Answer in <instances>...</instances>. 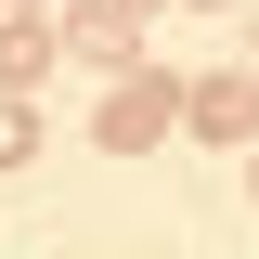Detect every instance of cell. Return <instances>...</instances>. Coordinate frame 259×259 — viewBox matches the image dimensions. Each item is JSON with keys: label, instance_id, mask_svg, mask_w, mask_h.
<instances>
[{"label": "cell", "instance_id": "6da1fadb", "mask_svg": "<svg viewBox=\"0 0 259 259\" xmlns=\"http://www.w3.org/2000/svg\"><path fill=\"white\" fill-rule=\"evenodd\" d=\"M104 143H117V156H143V143H168V130H182V78H168V65H130V78H104Z\"/></svg>", "mask_w": 259, "mask_h": 259}, {"label": "cell", "instance_id": "7a4b0ae2", "mask_svg": "<svg viewBox=\"0 0 259 259\" xmlns=\"http://www.w3.org/2000/svg\"><path fill=\"white\" fill-rule=\"evenodd\" d=\"M182 130H207V143H246V156H259V65L182 78Z\"/></svg>", "mask_w": 259, "mask_h": 259}, {"label": "cell", "instance_id": "3957f363", "mask_svg": "<svg viewBox=\"0 0 259 259\" xmlns=\"http://www.w3.org/2000/svg\"><path fill=\"white\" fill-rule=\"evenodd\" d=\"M52 52L104 65V78H130V65H143V13H130V0H78V13L52 26Z\"/></svg>", "mask_w": 259, "mask_h": 259}, {"label": "cell", "instance_id": "277c9868", "mask_svg": "<svg viewBox=\"0 0 259 259\" xmlns=\"http://www.w3.org/2000/svg\"><path fill=\"white\" fill-rule=\"evenodd\" d=\"M39 65H52V26H0V91H26Z\"/></svg>", "mask_w": 259, "mask_h": 259}, {"label": "cell", "instance_id": "5b68a950", "mask_svg": "<svg viewBox=\"0 0 259 259\" xmlns=\"http://www.w3.org/2000/svg\"><path fill=\"white\" fill-rule=\"evenodd\" d=\"M39 156V104H13V91H0V168H26Z\"/></svg>", "mask_w": 259, "mask_h": 259}, {"label": "cell", "instance_id": "8992f818", "mask_svg": "<svg viewBox=\"0 0 259 259\" xmlns=\"http://www.w3.org/2000/svg\"><path fill=\"white\" fill-rule=\"evenodd\" d=\"M0 13H13V26H52V0H0Z\"/></svg>", "mask_w": 259, "mask_h": 259}, {"label": "cell", "instance_id": "52a82bcc", "mask_svg": "<svg viewBox=\"0 0 259 259\" xmlns=\"http://www.w3.org/2000/svg\"><path fill=\"white\" fill-rule=\"evenodd\" d=\"M130 13H143V26H156V13H168V0H130Z\"/></svg>", "mask_w": 259, "mask_h": 259}, {"label": "cell", "instance_id": "ba28073f", "mask_svg": "<svg viewBox=\"0 0 259 259\" xmlns=\"http://www.w3.org/2000/svg\"><path fill=\"white\" fill-rule=\"evenodd\" d=\"M194 13H246V0H194Z\"/></svg>", "mask_w": 259, "mask_h": 259}, {"label": "cell", "instance_id": "9c48e42d", "mask_svg": "<svg viewBox=\"0 0 259 259\" xmlns=\"http://www.w3.org/2000/svg\"><path fill=\"white\" fill-rule=\"evenodd\" d=\"M246 26H259V0H246Z\"/></svg>", "mask_w": 259, "mask_h": 259}]
</instances>
